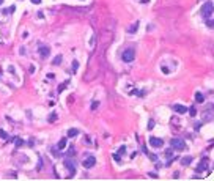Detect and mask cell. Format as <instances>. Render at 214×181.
Masks as SVG:
<instances>
[{"instance_id":"cell-1","label":"cell","mask_w":214,"mask_h":181,"mask_svg":"<svg viewBox=\"0 0 214 181\" xmlns=\"http://www.w3.org/2000/svg\"><path fill=\"white\" fill-rule=\"evenodd\" d=\"M121 58H123V61H124V63H131V61L135 58V52H134V49H132V47L124 49V50H123V54H121Z\"/></svg>"},{"instance_id":"cell-2","label":"cell","mask_w":214,"mask_h":181,"mask_svg":"<svg viewBox=\"0 0 214 181\" xmlns=\"http://www.w3.org/2000/svg\"><path fill=\"white\" fill-rule=\"evenodd\" d=\"M211 14H213V2H205L202 6V16L205 19H211Z\"/></svg>"},{"instance_id":"cell-3","label":"cell","mask_w":214,"mask_h":181,"mask_svg":"<svg viewBox=\"0 0 214 181\" xmlns=\"http://www.w3.org/2000/svg\"><path fill=\"white\" fill-rule=\"evenodd\" d=\"M170 145H172L173 150H186V142H184L183 139H180V137L172 139V140H170Z\"/></svg>"},{"instance_id":"cell-4","label":"cell","mask_w":214,"mask_h":181,"mask_svg":"<svg viewBox=\"0 0 214 181\" xmlns=\"http://www.w3.org/2000/svg\"><path fill=\"white\" fill-rule=\"evenodd\" d=\"M65 167L69 170V177L68 178L74 177V173H76V162L72 159H69V158H65Z\"/></svg>"},{"instance_id":"cell-5","label":"cell","mask_w":214,"mask_h":181,"mask_svg":"<svg viewBox=\"0 0 214 181\" xmlns=\"http://www.w3.org/2000/svg\"><path fill=\"white\" fill-rule=\"evenodd\" d=\"M208 162H210V161H208L206 158H205V159H202V161H200V164H199V166L195 167V172H197V173L206 172V170H208Z\"/></svg>"},{"instance_id":"cell-6","label":"cell","mask_w":214,"mask_h":181,"mask_svg":"<svg viewBox=\"0 0 214 181\" xmlns=\"http://www.w3.org/2000/svg\"><path fill=\"white\" fill-rule=\"evenodd\" d=\"M150 145H151L153 148H161V147L164 145V140L159 139V137H150Z\"/></svg>"},{"instance_id":"cell-7","label":"cell","mask_w":214,"mask_h":181,"mask_svg":"<svg viewBox=\"0 0 214 181\" xmlns=\"http://www.w3.org/2000/svg\"><path fill=\"white\" fill-rule=\"evenodd\" d=\"M82 164H83V167H85V169H91V167H95L96 159H95V156H90V158H87Z\"/></svg>"},{"instance_id":"cell-8","label":"cell","mask_w":214,"mask_h":181,"mask_svg":"<svg viewBox=\"0 0 214 181\" xmlns=\"http://www.w3.org/2000/svg\"><path fill=\"white\" fill-rule=\"evenodd\" d=\"M38 54H39L43 58H46V57H49V54H50V49H49L47 46H39V47H38Z\"/></svg>"},{"instance_id":"cell-9","label":"cell","mask_w":214,"mask_h":181,"mask_svg":"<svg viewBox=\"0 0 214 181\" xmlns=\"http://www.w3.org/2000/svg\"><path fill=\"white\" fill-rule=\"evenodd\" d=\"M173 110H175L176 113H186V112H187V107L183 106V104H175V106H173Z\"/></svg>"},{"instance_id":"cell-10","label":"cell","mask_w":214,"mask_h":181,"mask_svg":"<svg viewBox=\"0 0 214 181\" xmlns=\"http://www.w3.org/2000/svg\"><path fill=\"white\" fill-rule=\"evenodd\" d=\"M195 101H197V102H200V104H203V102H205V96H203V93H202V91H197V93H195Z\"/></svg>"},{"instance_id":"cell-11","label":"cell","mask_w":214,"mask_h":181,"mask_svg":"<svg viewBox=\"0 0 214 181\" xmlns=\"http://www.w3.org/2000/svg\"><path fill=\"white\" fill-rule=\"evenodd\" d=\"M79 129L77 128H71V129H68V137H76V136H79Z\"/></svg>"},{"instance_id":"cell-12","label":"cell","mask_w":214,"mask_h":181,"mask_svg":"<svg viewBox=\"0 0 214 181\" xmlns=\"http://www.w3.org/2000/svg\"><path fill=\"white\" fill-rule=\"evenodd\" d=\"M191 162H192V156H184V158L181 159V164H183V166H191Z\"/></svg>"},{"instance_id":"cell-13","label":"cell","mask_w":214,"mask_h":181,"mask_svg":"<svg viewBox=\"0 0 214 181\" xmlns=\"http://www.w3.org/2000/svg\"><path fill=\"white\" fill-rule=\"evenodd\" d=\"M66 154H68V158H74V156H76V148H74V147H69L68 151H66Z\"/></svg>"},{"instance_id":"cell-14","label":"cell","mask_w":214,"mask_h":181,"mask_svg":"<svg viewBox=\"0 0 214 181\" xmlns=\"http://www.w3.org/2000/svg\"><path fill=\"white\" fill-rule=\"evenodd\" d=\"M61 60H63V57H61V55H57V57H55V58L52 60V65H55V66H58V65L61 63Z\"/></svg>"},{"instance_id":"cell-15","label":"cell","mask_w":214,"mask_h":181,"mask_svg":"<svg viewBox=\"0 0 214 181\" xmlns=\"http://www.w3.org/2000/svg\"><path fill=\"white\" fill-rule=\"evenodd\" d=\"M65 147H66V139H61V140L57 143V148H58V150H63Z\"/></svg>"},{"instance_id":"cell-16","label":"cell","mask_w":214,"mask_h":181,"mask_svg":"<svg viewBox=\"0 0 214 181\" xmlns=\"http://www.w3.org/2000/svg\"><path fill=\"white\" fill-rule=\"evenodd\" d=\"M187 112H189V115H191V117H195V115H197V110H195V107H194V106H192Z\"/></svg>"},{"instance_id":"cell-17","label":"cell","mask_w":214,"mask_h":181,"mask_svg":"<svg viewBox=\"0 0 214 181\" xmlns=\"http://www.w3.org/2000/svg\"><path fill=\"white\" fill-rule=\"evenodd\" d=\"M137 27H139V22H135V24H134V25H132V27H131L128 32H129V33H134V32L137 30Z\"/></svg>"},{"instance_id":"cell-18","label":"cell","mask_w":214,"mask_h":181,"mask_svg":"<svg viewBox=\"0 0 214 181\" xmlns=\"http://www.w3.org/2000/svg\"><path fill=\"white\" fill-rule=\"evenodd\" d=\"M77 68H79V61H77V60H74V61H72V71L76 73V71H77Z\"/></svg>"},{"instance_id":"cell-19","label":"cell","mask_w":214,"mask_h":181,"mask_svg":"<svg viewBox=\"0 0 214 181\" xmlns=\"http://www.w3.org/2000/svg\"><path fill=\"white\" fill-rule=\"evenodd\" d=\"M14 142H16V145H17V147H20V145L24 143V140H20L19 137H14Z\"/></svg>"},{"instance_id":"cell-20","label":"cell","mask_w":214,"mask_h":181,"mask_svg":"<svg viewBox=\"0 0 214 181\" xmlns=\"http://www.w3.org/2000/svg\"><path fill=\"white\" fill-rule=\"evenodd\" d=\"M55 120H57V115H49V118H47L49 123H52V121H55Z\"/></svg>"},{"instance_id":"cell-21","label":"cell","mask_w":214,"mask_h":181,"mask_svg":"<svg viewBox=\"0 0 214 181\" xmlns=\"http://www.w3.org/2000/svg\"><path fill=\"white\" fill-rule=\"evenodd\" d=\"M154 125H156V123H154V121H153V120H150V121H148V129H150V131H151V129H153V128H154Z\"/></svg>"},{"instance_id":"cell-22","label":"cell","mask_w":214,"mask_h":181,"mask_svg":"<svg viewBox=\"0 0 214 181\" xmlns=\"http://www.w3.org/2000/svg\"><path fill=\"white\" fill-rule=\"evenodd\" d=\"M126 153V147L123 145V147H120V150H118V154H124Z\"/></svg>"},{"instance_id":"cell-23","label":"cell","mask_w":214,"mask_h":181,"mask_svg":"<svg viewBox=\"0 0 214 181\" xmlns=\"http://www.w3.org/2000/svg\"><path fill=\"white\" fill-rule=\"evenodd\" d=\"M172 151H173L172 148H169V150H165V153H164V154H165V158H170V156H172Z\"/></svg>"},{"instance_id":"cell-24","label":"cell","mask_w":214,"mask_h":181,"mask_svg":"<svg viewBox=\"0 0 214 181\" xmlns=\"http://www.w3.org/2000/svg\"><path fill=\"white\" fill-rule=\"evenodd\" d=\"M113 159H115L117 162H120V161H121V154H118V153H117V154H113Z\"/></svg>"},{"instance_id":"cell-25","label":"cell","mask_w":214,"mask_h":181,"mask_svg":"<svg viewBox=\"0 0 214 181\" xmlns=\"http://www.w3.org/2000/svg\"><path fill=\"white\" fill-rule=\"evenodd\" d=\"M98 106H99V102H98V101H93V104H91V110H95Z\"/></svg>"},{"instance_id":"cell-26","label":"cell","mask_w":214,"mask_h":181,"mask_svg":"<svg viewBox=\"0 0 214 181\" xmlns=\"http://www.w3.org/2000/svg\"><path fill=\"white\" fill-rule=\"evenodd\" d=\"M36 169H38V170L43 169V159H41V158H39V162H38V167H36Z\"/></svg>"},{"instance_id":"cell-27","label":"cell","mask_w":214,"mask_h":181,"mask_svg":"<svg viewBox=\"0 0 214 181\" xmlns=\"http://www.w3.org/2000/svg\"><path fill=\"white\" fill-rule=\"evenodd\" d=\"M0 137H2V139H6L8 136H6V132H5V131H2V129H0Z\"/></svg>"},{"instance_id":"cell-28","label":"cell","mask_w":214,"mask_h":181,"mask_svg":"<svg viewBox=\"0 0 214 181\" xmlns=\"http://www.w3.org/2000/svg\"><path fill=\"white\" fill-rule=\"evenodd\" d=\"M50 151H52V153H54V154H55V156H57V158H58V156H61V154H60V153H58V151H55V148H50Z\"/></svg>"},{"instance_id":"cell-29","label":"cell","mask_w":214,"mask_h":181,"mask_svg":"<svg viewBox=\"0 0 214 181\" xmlns=\"http://www.w3.org/2000/svg\"><path fill=\"white\" fill-rule=\"evenodd\" d=\"M148 177H150V178H154V180H156V178H159V177H158V173H148Z\"/></svg>"},{"instance_id":"cell-30","label":"cell","mask_w":214,"mask_h":181,"mask_svg":"<svg viewBox=\"0 0 214 181\" xmlns=\"http://www.w3.org/2000/svg\"><path fill=\"white\" fill-rule=\"evenodd\" d=\"M206 25H208V27H213V20H211V19H206Z\"/></svg>"},{"instance_id":"cell-31","label":"cell","mask_w":214,"mask_h":181,"mask_svg":"<svg viewBox=\"0 0 214 181\" xmlns=\"http://www.w3.org/2000/svg\"><path fill=\"white\" fill-rule=\"evenodd\" d=\"M47 77H49V79H54V77H55V74H54V73H49V74H47Z\"/></svg>"},{"instance_id":"cell-32","label":"cell","mask_w":214,"mask_h":181,"mask_svg":"<svg viewBox=\"0 0 214 181\" xmlns=\"http://www.w3.org/2000/svg\"><path fill=\"white\" fill-rule=\"evenodd\" d=\"M63 88H65V84H61V85H60V87H58V91H60V93H61V91H63Z\"/></svg>"},{"instance_id":"cell-33","label":"cell","mask_w":214,"mask_h":181,"mask_svg":"<svg viewBox=\"0 0 214 181\" xmlns=\"http://www.w3.org/2000/svg\"><path fill=\"white\" fill-rule=\"evenodd\" d=\"M150 159H151V161H156L158 158H156V154H150Z\"/></svg>"},{"instance_id":"cell-34","label":"cell","mask_w":214,"mask_h":181,"mask_svg":"<svg viewBox=\"0 0 214 181\" xmlns=\"http://www.w3.org/2000/svg\"><path fill=\"white\" fill-rule=\"evenodd\" d=\"M173 178H175V180H178V178H180V173H178V172H175V173H173Z\"/></svg>"},{"instance_id":"cell-35","label":"cell","mask_w":214,"mask_h":181,"mask_svg":"<svg viewBox=\"0 0 214 181\" xmlns=\"http://www.w3.org/2000/svg\"><path fill=\"white\" fill-rule=\"evenodd\" d=\"M32 3H35V5H38V3H41V0H30Z\"/></svg>"},{"instance_id":"cell-36","label":"cell","mask_w":214,"mask_h":181,"mask_svg":"<svg viewBox=\"0 0 214 181\" xmlns=\"http://www.w3.org/2000/svg\"><path fill=\"white\" fill-rule=\"evenodd\" d=\"M3 2H5V0H0V5H2V3H3Z\"/></svg>"}]
</instances>
